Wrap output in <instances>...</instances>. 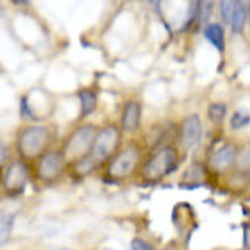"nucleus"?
<instances>
[{
	"label": "nucleus",
	"instance_id": "obj_1",
	"mask_svg": "<svg viewBox=\"0 0 250 250\" xmlns=\"http://www.w3.org/2000/svg\"><path fill=\"white\" fill-rule=\"evenodd\" d=\"M120 140H122V130L119 125L110 124L105 127H100L88 154L83 159H80L79 162L70 165L72 173L75 177H85L99 170L100 167L108 164V160L120 148Z\"/></svg>",
	"mask_w": 250,
	"mask_h": 250
},
{
	"label": "nucleus",
	"instance_id": "obj_2",
	"mask_svg": "<svg viewBox=\"0 0 250 250\" xmlns=\"http://www.w3.org/2000/svg\"><path fill=\"white\" fill-rule=\"evenodd\" d=\"M55 130L47 124H30L22 127L15 137V152L17 159L27 164H34L40 155L52 148Z\"/></svg>",
	"mask_w": 250,
	"mask_h": 250
},
{
	"label": "nucleus",
	"instance_id": "obj_3",
	"mask_svg": "<svg viewBox=\"0 0 250 250\" xmlns=\"http://www.w3.org/2000/svg\"><path fill=\"white\" fill-rule=\"evenodd\" d=\"M179 165V152L173 145H164V147L154 148L152 154L144 164H140V175L144 180L157 182L164 177L170 175Z\"/></svg>",
	"mask_w": 250,
	"mask_h": 250
},
{
	"label": "nucleus",
	"instance_id": "obj_4",
	"mask_svg": "<svg viewBox=\"0 0 250 250\" xmlns=\"http://www.w3.org/2000/svg\"><path fill=\"white\" fill-rule=\"evenodd\" d=\"M142 162V148L137 142H128L115 152L114 157L108 160L105 175L110 180H127L135 173Z\"/></svg>",
	"mask_w": 250,
	"mask_h": 250
},
{
	"label": "nucleus",
	"instance_id": "obj_5",
	"mask_svg": "<svg viewBox=\"0 0 250 250\" xmlns=\"http://www.w3.org/2000/svg\"><path fill=\"white\" fill-rule=\"evenodd\" d=\"M99 132V127L94 124H83L75 127L74 130L63 139L62 145H60V150H62L63 157H65L68 167L72 164L79 162L80 159H83L88 150H90L94 139Z\"/></svg>",
	"mask_w": 250,
	"mask_h": 250
},
{
	"label": "nucleus",
	"instance_id": "obj_6",
	"mask_svg": "<svg viewBox=\"0 0 250 250\" xmlns=\"http://www.w3.org/2000/svg\"><path fill=\"white\" fill-rule=\"evenodd\" d=\"M68 167L65 157H63L60 147H52L50 150H47L43 155H40L34 162V175L39 182L42 184H54L57 182L60 177L65 173Z\"/></svg>",
	"mask_w": 250,
	"mask_h": 250
},
{
	"label": "nucleus",
	"instance_id": "obj_7",
	"mask_svg": "<svg viewBox=\"0 0 250 250\" xmlns=\"http://www.w3.org/2000/svg\"><path fill=\"white\" fill-rule=\"evenodd\" d=\"M30 165L20 159H12L10 164L0 172L2 192L9 197H19L25 192L30 182Z\"/></svg>",
	"mask_w": 250,
	"mask_h": 250
},
{
	"label": "nucleus",
	"instance_id": "obj_8",
	"mask_svg": "<svg viewBox=\"0 0 250 250\" xmlns=\"http://www.w3.org/2000/svg\"><path fill=\"white\" fill-rule=\"evenodd\" d=\"M204 132L202 119L199 114H188L184 117L182 124H180V144H182L184 150H192L200 144Z\"/></svg>",
	"mask_w": 250,
	"mask_h": 250
},
{
	"label": "nucleus",
	"instance_id": "obj_9",
	"mask_svg": "<svg viewBox=\"0 0 250 250\" xmlns=\"http://www.w3.org/2000/svg\"><path fill=\"white\" fill-rule=\"evenodd\" d=\"M142 122V105L139 100L128 99L122 107V115H120V130L127 134H134L140 128Z\"/></svg>",
	"mask_w": 250,
	"mask_h": 250
},
{
	"label": "nucleus",
	"instance_id": "obj_10",
	"mask_svg": "<svg viewBox=\"0 0 250 250\" xmlns=\"http://www.w3.org/2000/svg\"><path fill=\"white\" fill-rule=\"evenodd\" d=\"M237 152H239V147L233 142L222 144L210 157V167L215 172H227L235 164Z\"/></svg>",
	"mask_w": 250,
	"mask_h": 250
},
{
	"label": "nucleus",
	"instance_id": "obj_11",
	"mask_svg": "<svg viewBox=\"0 0 250 250\" xmlns=\"http://www.w3.org/2000/svg\"><path fill=\"white\" fill-rule=\"evenodd\" d=\"M77 99H79V105H80V120L90 117L97 110L99 105V95L94 88H80L77 92Z\"/></svg>",
	"mask_w": 250,
	"mask_h": 250
},
{
	"label": "nucleus",
	"instance_id": "obj_12",
	"mask_svg": "<svg viewBox=\"0 0 250 250\" xmlns=\"http://www.w3.org/2000/svg\"><path fill=\"white\" fill-rule=\"evenodd\" d=\"M204 35L219 52L225 50V30L220 23H217V22L207 23L204 29Z\"/></svg>",
	"mask_w": 250,
	"mask_h": 250
},
{
	"label": "nucleus",
	"instance_id": "obj_13",
	"mask_svg": "<svg viewBox=\"0 0 250 250\" xmlns=\"http://www.w3.org/2000/svg\"><path fill=\"white\" fill-rule=\"evenodd\" d=\"M245 23H247V7H245V3L237 2L235 10H233V15H232V20H230L232 34L240 35L245 29Z\"/></svg>",
	"mask_w": 250,
	"mask_h": 250
},
{
	"label": "nucleus",
	"instance_id": "obj_14",
	"mask_svg": "<svg viewBox=\"0 0 250 250\" xmlns=\"http://www.w3.org/2000/svg\"><path fill=\"white\" fill-rule=\"evenodd\" d=\"M14 225H15L14 213H0V247L10 240Z\"/></svg>",
	"mask_w": 250,
	"mask_h": 250
},
{
	"label": "nucleus",
	"instance_id": "obj_15",
	"mask_svg": "<svg viewBox=\"0 0 250 250\" xmlns=\"http://www.w3.org/2000/svg\"><path fill=\"white\" fill-rule=\"evenodd\" d=\"M233 167L240 173H250V142L239 148Z\"/></svg>",
	"mask_w": 250,
	"mask_h": 250
},
{
	"label": "nucleus",
	"instance_id": "obj_16",
	"mask_svg": "<svg viewBox=\"0 0 250 250\" xmlns=\"http://www.w3.org/2000/svg\"><path fill=\"white\" fill-rule=\"evenodd\" d=\"M250 125V110L249 108H237L230 117L232 130H242Z\"/></svg>",
	"mask_w": 250,
	"mask_h": 250
},
{
	"label": "nucleus",
	"instance_id": "obj_17",
	"mask_svg": "<svg viewBox=\"0 0 250 250\" xmlns=\"http://www.w3.org/2000/svg\"><path fill=\"white\" fill-rule=\"evenodd\" d=\"M208 119H210V122L213 124H220L225 120V117H227V105H225L224 102H212L210 105H208Z\"/></svg>",
	"mask_w": 250,
	"mask_h": 250
},
{
	"label": "nucleus",
	"instance_id": "obj_18",
	"mask_svg": "<svg viewBox=\"0 0 250 250\" xmlns=\"http://www.w3.org/2000/svg\"><path fill=\"white\" fill-rule=\"evenodd\" d=\"M212 10H213V3L212 2H199V14H197V22H199L200 25L207 23L208 20H210Z\"/></svg>",
	"mask_w": 250,
	"mask_h": 250
},
{
	"label": "nucleus",
	"instance_id": "obj_19",
	"mask_svg": "<svg viewBox=\"0 0 250 250\" xmlns=\"http://www.w3.org/2000/svg\"><path fill=\"white\" fill-rule=\"evenodd\" d=\"M12 159H14V157H12L10 147L7 145L5 140L0 139V172H2L3 168H5L7 165L10 164V160H12Z\"/></svg>",
	"mask_w": 250,
	"mask_h": 250
},
{
	"label": "nucleus",
	"instance_id": "obj_20",
	"mask_svg": "<svg viewBox=\"0 0 250 250\" xmlns=\"http://www.w3.org/2000/svg\"><path fill=\"white\" fill-rule=\"evenodd\" d=\"M235 3L237 2H232V0H229V2H220V14H222V19H224L225 22L230 23L233 10H235Z\"/></svg>",
	"mask_w": 250,
	"mask_h": 250
},
{
	"label": "nucleus",
	"instance_id": "obj_21",
	"mask_svg": "<svg viewBox=\"0 0 250 250\" xmlns=\"http://www.w3.org/2000/svg\"><path fill=\"white\" fill-rule=\"evenodd\" d=\"M130 249L132 250H155L154 245L150 244V242L140 239V237H134L130 242Z\"/></svg>",
	"mask_w": 250,
	"mask_h": 250
},
{
	"label": "nucleus",
	"instance_id": "obj_22",
	"mask_svg": "<svg viewBox=\"0 0 250 250\" xmlns=\"http://www.w3.org/2000/svg\"><path fill=\"white\" fill-rule=\"evenodd\" d=\"M247 20H249V22H250V9L247 10Z\"/></svg>",
	"mask_w": 250,
	"mask_h": 250
},
{
	"label": "nucleus",
	"instance_id": "obj_23",
	"mask_svg": "<svg viewBox=\"0 0 250 250\" xmlns=\"http://www.w3.org/2000/svg\"><path fill=\"white\" fill-rule=\"evenodd\" d=\"M104 250H115V249H112V247H105V249H104Z\"/></svg>",
	"mask_w": 250,
	"mask_h": 250
},
{
	"label": "nucleus",
	"instance_id": "obj_24",
	"mask_svg": "<svg viewBox=\"0 0 250 250\" xmlns=\"http://www.w3.org/2000/svg\"><path fill=\"white\" fill-rule=\"evenodd\" d=\"M0 192H2V182H0Z\"/></svg>",
	"mask_w": 250,
	"mask_h": 250
},
{
	"label": "nucleus",
	"instance_id": "obj_25",
	"mask_svg": "<svg viewBox=\"0 0 250 250\" xmlns=\"http://www.w3.org/2000/svg\"><path fill=\"white\" fill-rule=\"evenodd\" d=\"M249 175H250V173H249Z\"/></svg>",
	"mask_w": 250,
	"mask_h": 250
}]
</instances>
